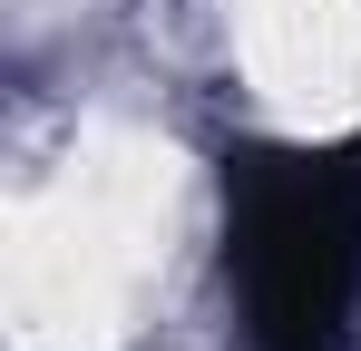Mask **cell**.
<instances>
[{
    "label": "cell",
    "mask_w": 361,
    "mask_h": 351,
    "mask_svg": "<svg viewBox=\"0 0 361 351\" xmlns=\"http://www.w3.org/2000/svg\"><path fill=\"white\" fill-rule=\"evenodd\" d=\"M244 351H342L361 312V156H274L235 176Z\"/></svg>",
    "instance_id": "6da1fadb"
}]
</instances>
